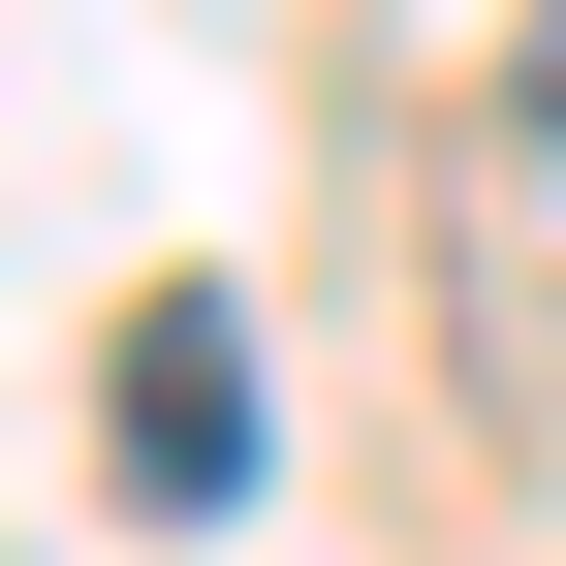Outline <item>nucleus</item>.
I'll list each match as a JSON object with an SVG mask.
<instances>
[{
  "label": "nucleus",
  "mask_w": 566,
  "mask_h": 566,
  "mask_svg": "<svg viewBox=\"0 0 566 566\" xmlns=\"http://www.w3.org/2000/svg\"><path fill=\"white\" fill-rule=\"evenodd\" d=\"M95 441H126V504H158V535L252 504V315H221V283H158V315L95 346Z\"/></svg>",
  "instance_id": "nucleus-1"
},
{
  "label": "nucleus",
  "mask_w": 566,
  "mask_h": 566,
  "mask_svg": "<svg viewBox=\"0 0 566 566\" xmlns=\"http://www.w3.org/2000/svg\"><path fill=\"white\" fill-rule=\"evenodd\" d=\"M535 126H566V0H535Z\"/></svg>",
  "instance_id": "nucleus-2"
}]
</instances>
